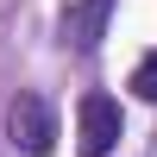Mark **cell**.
Instances as JSON below:
<instances>
[{
    "label": "cell",
    "mask_w": 157,
    "mask_h": 157,
    "mask_svg": "<svg viewBox=\"0 0 157 157\" xmlns=\"http://www.w3.org/2000/svg\"><path fill=\"white\" fill-rule=\"evenodd\" d=\"M113 6L120 0H69L63 19H57V44L75 50V57H94L101 38H107V25H113Z\"/></svg>",
    "instance_id": "3957f363"
},
{
    "label": "cell",
    "mask_w": 157,
    "mask_h": 157,
    "mask_svg": "<svg viewBox=\"0 0 157 157\" xmlns=\"http://www.w3.org/2000/svg\"><path fill=\"white\" fill-rule=\"evenodd\" d=\"M132 94L157 107V50H145V57H138V69H132Z\"/></svg>",
    "instance_id": "277c9868"
},
{
    "label": "cell",
    "mask_w": 157,
    "mask_h": 157,
    "mask_svg": "<svg viewBox=\"0 0 157 157\" xmlns=\"http://www.w3.org/2000/svg\"><path fill=\"white\" fill-rule=\"evenodd\" d=\"M6 138H13V151H25V157H50L57 151V107H50L38 88H19V94L6 101Z\"/></svg>",
    "instance_id": "6da1fadb"
},
{
    "label": "cell",
    "mask_w": 157,
    "mask_h": 157,
    "mask_svg": "<svg viewBox=\"0 0 157 157\" xmlns=\"http://www.w3.org/2000/svg\"><path fill=\"white\" fill-rule=\"evenodd\" d=\"M120 138H126V113H120V101L113 94H82V107H75V151L82 157H113L120 151Z\"/></svg>",
    "instance_id": "7a4b0ae2"
}]
</instances>
